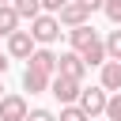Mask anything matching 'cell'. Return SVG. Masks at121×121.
<instances>
[{
    "label": "cell",
    "mask_w": 121,
    "mask_h": 121,
    "mask_svg": "<svg viewBox=\"0 0 121 121\" xmlns=\"http://www.w3.org/2000/svg\"><path fill=\"white\" fill-rule=\"evenodd\" d=\"M30 34H34L38 45H53V42L60 38V19H57L53 11H42V15L30 19Z\"/></svg>",
    "instance_id": "obj_1"
},
{
    "label": "cell",
    "mask_w": 121,
    "mask_h": 121,
    "mask_svg": "<svg viewBox=\"0 0 121 121\" xmlns=\"http://www.w3.org/2000/svg\"><path fill=\"white\" fill-rule=\"evenodd\" d=\"M79 91H83V79H72V76H53L49 79V95L60 102V106H68V102H79Z\"/></svg>",
    "instance_id": "obj_2"
},
{
    "label": "cell",
    "mask_w": 121,
    "mask_h": 121,
    "mask_svg": "<svg viewBox=\"0 0 121 121\" xmlns=\"http://www.w3.org/2000/svg\"><path fill=\"white\" fill-rule=\"evenodd\" d=\"M34 49H38V42H34L30 30H11V34H8V57H15V60H30Z\"/></svg>",
    "instance_id": "obj_3"
},
{
    "label": "cell",
    "mask_w": 121,
    "mask_h": 121,
    "mask_svg": "<svg viewBox=\"0 0 121 121\" xmlns=\"http://www.w3.org/2000/svg\"><path fill=\"white\" fill-rule=\"evenodd\" d=\"M106 98H110V91L98 83V87H83L79 91V106H83V113L87 117H98V113H106Z\"/></svg>",
    "instance_id": "obj_4"
},
{
    "label": "cell",
    "mask_w": 121,
    "mask_h": 121,
    "mask_svg": "<svg viewBox=\"0 0 121 121\" xmlns=\"http://www.w3.org/2000/svg\"><path fill=\"white\" fill-rule=\"evenodd\" d=\"M57 72H60V76H72V79H83V72H87L83 53H79V49H64V53L57 57Z\"/></svg>",
    "instance_id": "obj_5"
},
{
    "label": "cell",
    "mask_w": 121,
    "mask_h": 121,
    "mask_svg": "<svg viewBox=\"0 0 121 121\" xmlns=\"http://www.w3.org/2000/svg\"><path fill=\"white\" fill-rule=\"evenodd\" d=\"M26 113H30V106H26L23 95H4L0 98V121H26Z\"/></svg>",
    "instance_id": "obj_6"
},
{
    "label": "cell",
    "mask_w": 121,
    "mask_h": 121,
    "mask_svg": "<svg viewBox=\"0 0 121 121\" xmlns=\"http://www.w3.org/2000/svg\"><path fill=\"white\" fill-rule=\"evenodd\" d=\"M68 42H72V49H91L95 42H98V30L91 26V23H79V26H68Z\"/></svg>",
    "instance_id": "obj_7"
},
{
    "label": "cell",
    "mask_w": 121,
    "mask_h": 121,
    "mask_svg": "<svg viewBox=\"0 0 121 121\" xmlns=\"http://www.w3.org/2000/svg\"><path fill=\"white\" fill-rule=\"evenodd\" d=\"M57 19H60V26H79V23H87V19H91V11H87L79 0H68V4L57 11Z\"/></svg>",
    "instance_id": "obj_8"
},
{
    "label": "cell",
    "mask_w": 121,
    "mask_h": 121,
    "mask_svg": "<svg viewBox=\"0 0 121 121\" xmlns=\"http://www.w3.org/2000/svg\"><path fill=\"white\" fill-rule=\"evenodd\" d=\"M30 68H38V72H49V76H57V53L53 49H45V45H38L34 53H30V60H26Z\"/></svg>",
    "instance_id": "obj_9"
},
{
    "label": "cell",
    "mask_w": 121,
    "mask_h": 121,
    "mask_svg": "<svg viewBox=\"0 0 121 121\" xmlns=\"http://www.w3.org/2000/svg\"><path fill=\"white\" fill-rule=\"evenodd\" d=\"M49 72H38V68H30L26 64V72H23V91H30V95H42V91H49Z\"/></svg>",
    "instance_id": "obj_10"
},
{
    "label": "cell",
    "mask_w": 121,
    "mask_h": 121,
    "mask_svg": "<svg viewBox=\"0 0 121 121\" xmlns=\"http://www.w3.org/2000/svg\"><path fill=\"white\" fill-rule=\"evenodd\" d=\"M102 87L106 91H121V60H113V57L102 60Z\"/></svg>",
    "instance_id": "obj_11"
},
{
    "label": "cell",
    "mask_w": 121,
    "mask_h": 121,
    "mask_svg": "<svg viewBox=\"0 0 121 121\" xmlns=\"http://www.w3.org/2000/svg\"><path fill=\"white\" fill-rule=\"evenodd\" d=\"M19 23H23L19 11H15L11 4H0V38H8L11 30H19Z\"/></svg>",
    "instance_id": "obj_12"
},
{
    "label": "cell",
    "mask_w": 121,
    "mask_h": 121,
    "mask_svg": "<svg viewBox=\"0 0 121 121\" xmlns=\"http://www.w3.org/2000/svg\"><path fill=\"white\" fill-rule=\"evenodd\" d=\"M11 8L19 11V19H34V15H42V0H11Z\"/></svg>",
    "instance_id": "obj_13"
},
{
    "label": "cell",
    "mask_w": 121,
    "mask_h": 121,
    "mask_svg": "<svg viewBox=\"0 0 121 121\" xmlns=\"http://www.w3.org/2000/svg\"><path fill=\"white\" fill-rule=\"evenodd\" d=\"M57 121H91V117L83 113L79 102H68V106H60V117H57Z\"/></svg>",
    "instance_id": "obj_14"
},
{
    "label": "cell",
    "mask_w": 121,
    "mask_h": 121,
    "mask_svg": "<svg viewBox=\"0 0 121 121\" xmlns=\"http://www.w3.org/2000/svg\"><path fill=\"white\" fill-rule=\"evenodd\" d=\"M106 57L121 60V26H117V30H110V38H106Z\"/></svg>",
    "instance_id": "obj_15"
},
{
    "label": "cell",
    "mask_w": 121,
    "mask_h": 121,
    "mask_svg": "<svg viewBox=\"0 0 121 121\" xmlns=\"http://www.w3.org/2000/svg\"><path fill=\"white\" fill-rule=\"evenodd\" d=\"M106 117H110V121H121V91H113V95L106 98Z\"/></svg>",
    "instance_id": "obj_16"
},
{
    "label": "cell",
    "mask_w": 121,
    "mask_h": 121,
    "mask_svg": "<svg viewBox=\"0 0 121 121\" xmlns=\"http://www.w3.org/2000/svg\"><path fill=\"white\" fill-rule=\"evenodd\" d=\"M102 11H106V19H110L113 26H121V0H106Z\"/></svg>",
    "instance_id": "obj_17"
},
{
    "label": "cell",
    "mask_w": 121,
    "mask_h": 121,
    "mask_svg": "<svg viewBox=\"0 0 121 121\" xmlns=\"http://www.w3.org/2000/svg\"><path fill=\"white\" fill-rule=\"evenodd\" d=\"M26 121H57V113H53V110H42V106H38V110H30V113H26Z\"/></svg>",
    "instance_id": "obj_18"
},
{
    "label": "cell",
    "mask_w": 121,
    "mask_h": 121,
    "mask_svg": "<svg viewBox=\"0 0 121 121\" xmlns=\"http://www.w3.org/2000/svg\"><path fill=\"white\" fill-rule=\"evenodd\" d=\"M64 4H68V0H42V11H53V15H57Z\"/></svg>",
    "instance_id": "obj_19"
},
{
    "label": "cell",
    "mask_w": 121,
    "mask_h": 121,
    "mask_svg": "<svg viewBox=\"0 0 121 121\" xmlns=\"http://www.w3.org/2000/svg\"><path fill=\"white\" fill-rule=\"evenodd\" d=\"M79 4H83L87 11H102V4H106V0H79Z\"/></svg>",
    "instance_id": "obj_20"
},
{
    "label": "cell",
    "mask_w": 121,
    "mask_h": 121,
    "mask_svg": "<svg viewBox=\"0 0 121 121\" xmlns=\"http://www.w3.org/2000/svg\"><path fill=\"white\" fill-rule=\"evenodd\" d=\"M8 64H11V60H8V53H0V76L8 72Z\"/></svg>",
    "instance_id": "obj_21"
},
{
    "label": "cell",
    "mask_w": 121,
    "mask_h": 121,
    "mask_svg": "<svg viewBox=\"0 0 121 121\" xmlns=\"http://www.w3.org/2000/svg\"><path fill=\"white\" fill-rule=\"evenodd\" d=\"M0 98H4V87H0Z\"/></svg>",
    "instance_id": "obj_22"
},
{
    "label": "cell",
    "mask_w": 121,
    "mask_h": 121,
    "mask_svg": "<svg viewBox=\"0 0 121 121\" xmlns=\"http://www.w3.org/2000/svg\"><path fill=\"white\" fill-rule=\"evenodd\" d=\"M0 4H11V0H0Z\"/></svg>",
    "instance_id": "obj_23"
}]
</instances>
